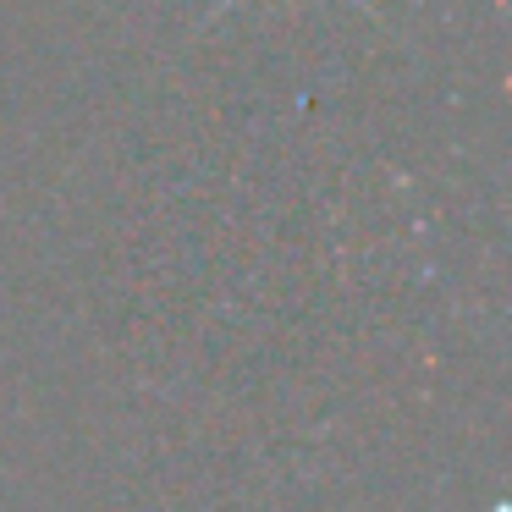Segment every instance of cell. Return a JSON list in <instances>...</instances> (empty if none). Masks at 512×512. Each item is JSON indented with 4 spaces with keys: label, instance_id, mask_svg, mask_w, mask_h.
Segmentation results:
<instances>
[{
    "label": "cell",
    "instance_id": "1",
    "mask_svg": "<svg viewBox=\"0 0 512 512\" xmlns=\"http://www.w3.org/2000/svg\"><path fill=\"white\" fill-rule=\"evenodd\" d=\"M232 6H237V0H215L210 12H204V23H215V17H226V12H232ZM353 6H364V12H369V0H353Z\"/></svg>",
    "mask_w": 512,
    "mask_h": 512
}]
</instances>
